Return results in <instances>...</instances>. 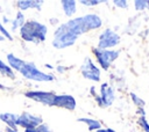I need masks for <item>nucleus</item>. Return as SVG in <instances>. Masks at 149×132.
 I'll use <instances>...</instances> for the list:
<instances>
[{
  "label": "nucleus",
  "instance_id": "6e6552de",
  "mask_svg": "<svg viewBox=\"0 0 149 132\" xmlns=\"http://www.w3.org/2000/svg\"><path fill=\"white\" fill-rule=\"evenodd\" d=\"M80 73L87 80H91L94 82L100 80V69L94 65V63L88 57L84 59V63L80 66Z\"/></svg>",
  "mask_w": 149,
  "mask_h": 132
},
{
  "label": "nucleus",
  "instance_id": "20e7f679",
  "mask_svg": "<svg viewBox=\"0 0 149 132\" xmlns=\"http://www.w3.org/2000/svg\"><path fill=\"white\" fill-rule=\"evenodd\" d=\"M92 52L95 56L98 64L100 65V67L104 71H107L111 67V65L113 64V61L120 54V51H118V50H101L98 47H93Z\"/></svg>",
  "mask_w": 149,
  "mask_h": 132
},
{
  "label": "nucleus",
  "instance_id": "cd10ccee",
  "mask_svg": "<svg viewBox=\"0 0 149 132\" xmlns=\"http://www.w3.org/2000/svg\"><path fill=\"white\" fill-rule=\"evenodd\" d=\"M6 132H17L16 130H12V129H9V127H7L6 129Z\"/></svg>",
  "mask_w": 149,
  "mask_h": 132
},
{
  "label": "nucleus",
  "instance_id": "a211bd4d",
  "mask_svg": "<svg viewBox=\"0 0 149 132\" xmlns=\"http://www.w3.org/2000/svg\"><path fill=\"white\" fill-rule=\"evenodd\" d=\"M130 97H132V101H133V103L137 107V109L139 108H144V105H146V102L141 98V97H139L135 93H130Z\"/></svg>",
  "mask_w": 149,
  "mask_h": 132
},
{
  "label": "nucleus",
  "instance_id": "b1692460",
  "mask_svg": "<svg viewBox=\"0 0 149 132\" xmlns=\"http://www.w3.org/2000/svg\"><path fill=\"white\" fill-rule=\"evenodd\" d=\"M36 129H37L38 132H52V131L50 130V127H49L47 124H41V125H38Z\"/></svg>",
  "mask_w": 149,
  "mask_h": 132
},
{
  "label": "nucleus",
  "instance_id": "6ab92c4d",
  "mask_svg": "<svg viewBox=\"0 0 149 132\" xmlns=\"http://www.w3.org/2000/svg\"><path fill=\"white\" fill-rule=\"evenodd\" d=\"M137 124L141 126V129L144 132H149V123H148L146 116H140L139 119H137Z\"/></svg>",
  "mask_w": 149,
  "mask_h": 132
},
{
  "label": "nucleus",
  "instance_id": "f257e3e1",
  "mask_svg": "<svg viewBox=\"0 0 149 132\" xmlns=\"http://www.w3.org/2000/svg\"><path fill=\"white\" fill-rule=\"evenodd\" d=\"M101 24H102V21L98 15L85 14L83 16L71 19L70 21L61 24L55 31L68 32V34H71L76 37H79L80 35H83L87 31L95 30V29L100 28Z\"/></svg>",
  "mask_w": 149,
  "mask_h": 132
},
{
  "label": "nucleus",
  "instance_id": "c85d7f7f",
  "mask_svg": "<svg viewBox=\"0 0 149 132\" xmlns=\"http://www.w3.org/2000/svg\"><path fill=\"white\" fill-rule=\"evenodd\" d=\"M45 66H47V67H48V68H51V69H52V68H54V67H52V66H51V65H49V64H47V65H45Z\"/></svg>",
  "mask_w": 149,
  "mask_h": 132
},
{
  "label": "nucleus",
  "instance_id": "412c9836",
  "mask_svg": "<svg viewBox=\"0 0 149 132\" xmlns=\"http://www.w3.org/2000/svg\"><path fill=\"white\" fill-rule=\"evenodd\" d=\"M79 2L81 5H85V6L91 7V6H97V5H99V3L104 2V1L102 0H80Z\"/></svg>",
  "mask_w": 149,
  "mask_h": 132
},
{
  "label": "nucleus",
  "instance_id": "9b49d317",
  "mask_svg": "<svg viewBox=\"0 0 149 132\" xmlns=\"http://www.w3.org/2000/svg\"><path fill=\"white\" fill-rule=\"evenodd\" d=\"M42 5H43L42 0H20V1H16V7L20 9V12L27 10L30 8L41 10Z\"/></svg>",
  "mask_w": 149,
  "mask_h": 132
},
{
  "label": "nucleus",
  "instance_id": "393cba45",
  "mask_svg": "<svg viewBox=\"0 0 149 132\" xmlns=\"http://www.w3.org/2000/svg\"><path fill=\"white\" fill-rule=\"evenodd\" d=\"M94 132H115L113 129H100V130H97Z\"/></svg>",
  "mask_w": 149,
  "mask_h": 132
},
{
  "label": "nucleus",
  "instance_id": "423d86ee",
  "mask_svg": "<svg viewBox=\"0 0 149 132\" xmlns=\"http://www.w3.org/2000/svg\"><path fill=\"white\" fill-rule=\"evenodd\" d=\"M115 100V93H114V89L107 83V82H104L101 83L100 86V95H95V102L98 103L99 107L101 108H106V107H109L113 104Z\"/></svg>",
  "mask_w": 149,
  "mask_h": 132
},
{
  "label": "nucleus",
  "instance_id": "f8f14e48",
  "mask_svg": "<svg viewBox=\"0 0 149 132\" xmlns=\"http://www.w3.org/2000/svg\"><path fill=\"white\" fill-rule=\"evenodd\" d=\"M17 119H19V116L15 115V113H10V112H2L0 113V120L3 122L5 124H7L9 129L12 130H16L17 127Z\"/></svg>",
  "mask_w": 149,
  "mask_h": 132
},
{
  "label": "nucleus",
  "instance_id": "5701e85b",
  "mask_svg": "<svg viewBox=\"0 0 149 132\" xmlns=\"http://www.w3.org/2000/svg\"><path fill=\"white\" fill-rule=\"evenodd\" d=\"M113 3L115 7H119V8H127L128 7V1H126V0H114Z\"/></svg>",
  "mask_w": 149,
  "mask_h": 132
},
{
  "label": "nucleus",
  "instance_id": "7ed1b4c3",
  "mask_svg": "<svg viewBox=\"0 0 149 132\" xmlns=\"http://www.w3.org/2000/svg\"><path fill=\"white\" fill-rule=\"evenodd\" d=\"M20 73L26 79L31 80V81H38V82H49V81H54V79H55V76L52 74H48V73L40 71L36 67V65L30 61L24 63V65L20 69Z\"/></svg>",
  "mask_w": 149,
  "mask_h": 132
},
{
  "label": "nucleus",
  "instance_id": "4468645a",
  "mask_svg": "<svg viewBox=\"0 0 149 132\" xmlns=\"http://www.w3.org/2000/svg\"><path fill=\"white\" fill-rule=\"evenodd\" d=\"M61 5L65 16H72L77 10V2L74 0H62Z\"/></svg>",
  "mask_w": 149,
  "mask_h": 132
},
{
  "label": "nucleus",
  "instance_id": "473e14b6",
  "mask_svg": "<svg viewBox=\"0 0 149 132\" xmlns=\"http://www.w3.org/2000/svg\"><path fill=\"white\" fill-rule=\"evenodd\" d=\"M1 41H5V37H2V36L0 35V42H1Z\"/></svg>",
  "mask_w": 149,
  "mask_h": 132
},
{
  "label": "nucleus",
  "instance_id": "dca6fc26",
  "mask_svg": "<svg viewBox=\"0 0 149 132\" xmlns=\"http://www.w3.org/2000/svg\"><path fill=\"white\" fill-rule=\"evenodd\" d=\"M24 23H26V20H24V15H23V13H22V12H17L15 19L12 21V30H13V31L17 30V29L21 28Z\"/></svg>",
  "mask_w": 149,
  "mask_h": 132
},
{
  "label": "nucleus",
  "instance_id": "1a4fd4ad",
  "mask_svg": "<svg viewBox=\"0 0 149 132\" xmlns=\"http://www.w3.org/2000/svg\"><path fill=\"white\" fill-rule=\"evenodd\" d=\"M41 124H43L42 117L31 115L29 112H22L19 116V119H17V126H21L24 130H27V129H36Z\"/></svg>",
  "mask_w": 149,
  "mask_h": 132
},
{
  "label": "nucleus",
  "instance_id": "7c9ffc66",
  "mask_svg": "<svg viewBox=\"0 0 149 132\" xmlns=\"http://www.w3.org/2000/svg\"><path fill=\"white\" fill-rule=\"evenodd\" d=\"M3 22H5V23L8 22V19H7V17H3Z\"/></svg>",
  "mask_w": 149,
  "mask_h": 132
},
{
  "label": "nucleus",
  "instance_id": "9d476101",
  "mask_svg": "<svg viewBox=\"0 0 149 132\" xmlns=\"http://www.w3.org/2000/svg\"><path fill=\"white\" fill-rule=\"evenodd\" d=\"M54 107H58V108H63L66 110H74L76 108V100L73 96L71 95H56L55 97V102H54Z\"/></svg>",
  "mask_w": 149,
  "mask_h": 132
},
{
  "label": "nucleus",
  "instance_id": "0eeeda50",
  "mask_svg": "<svg viewBox=\"0 0 149 132\" xmlns=\"http://www.w3.org/2000/svg\"><path fill=\"white\" fill-rule=\"evenodd\" d=\"M24 96L27 98H30L33 101H36L38 103L54 107L56 94L52 91H41V90H29L24 93Z\"/></svg>",
  "mask_w": 149,
  "mask_h": 132
},
{
  "label": "nucleus",
  "instance_id": "f03ea898",
  "mask_svg": "<svg viewBox=\"0 0 149 132\" xmlns=\"http://www.w3.org/2000/svg\"><path fill=\"white\" fill-rule=\"evenodd\" d=\"M48 28L45 24L30 20L27 21L21 28H20V36L26 42H33V43H41L44 42L47 38Z\"/></svg>",
  "mask_w": 149,
  "mask_h": 132
},
{
  "label": "nucleus",
  "instance_id": "f3484780",
  "mask_svg": "<svg viewBox=\"0 0 149 132\" xmlns=\"http://www.w3.org/2000/svg\"><path fill=\"white\" fill-rule=\"evenodd\" d=\"M0 73L2 74V75H5V76H8V78H15V74H14V71L7 65V64H5V61H2L1 59H0Z\"/></svg>",
  "mask_w": 149,
  "mask_h": 132
},
{
  "label": "nucleus",
  "instance_id": "39448f33",
  "mask_svg": "<svg viewBox=\"0 0 149 132\" xmlns=\"http://www.w3.org/2000/svg\"><path fill=\"white\" fill-rule=\"evenodd\" d=\"M120 43V36L112 29H105L99 35L98 41V49L101 50H109Z\"/></svg>",
  "mask_w": 149,
  "mask_h": 132
},
{
  "label": "nucleus",
  "instance_id": "2f4dec72",
  "mask_svg": "<svg viewBox=\"0 0 149 132\" xmlns=\"http://www.w3.org/2000/svg\"><path fill=\"white\" fill-rule=\"evenodd\" d=\"M147 9H149V0H147Z\"/></svg>",
  "mask_w": 149,
  "mask_h": 132
},
{
  "label": "nucleus",
  "instance_id": "4be33fe9",
  "mask_svg": "<svg viewBox=\"0 0 149 132\" xmlns=\"http://www.w3.org/2000/svg\"><path fill=\"white\" fill-rule=\"evenodd\" d=\"M0 32L2 34V37H5V38H7V39H9V41H12L13 39V37H12V35L8 32V30L5 28V25L0 22Z\"/></svg>",
  "mask_w": 149,
  "mask_h": 132
},
{
  "label": "nucleus",
  "instance_id": "ddd939ff",
  "mask_svg": "<svg viewBox=\"0 0 149 132\" xmlns=\"http://www.w3.org/2000/svg\"><path fill=\"white\" fill-rule=\"evenodd\" d=\"M7 61H8V66L14 71H17V72H20V69L22 68V66L24 65V60H22V59H20V58H17L16 56H14L13 53H8L7 54Z\"/></svg>",
  "mask_w": 149,
  "mask_h": 132
},
{
  "label": "nucleus",
  "instance_id": "a878e982",
  "mask_svg": "<svg viewBox=\"0 0 149 132\" xmlns=\"http://www.w3.org/2000/svg\"><path fill=\"white\" fill-rule=\"evenodd\" d=\"M24 132H38V131H37V129H27V130H24Z\"/></svg>",
  "mask_w": 149,
  "mask_h": 132
},
{
  "label": "nucleus",
  "instance_id": "aec40b11",
  "mask_svg": "<svg viewBox=\"0 0 149 132\" xmlns=\"http://www.w3.org/2000/svg\"><path fill=\"white\" fill-rule=\"evenodd\" d=\"M134 8L136 10H144L147 9V0H135Z\"/></svg>",
  "mask_w": 149,
  "mask_h": 132
},
{
  "label": "nucleus",
  "instance_id": "2eb2a0df",
  "mask_svg": "<svg viewBox=\"0 0 149 132\" xmlns=\"http://www.w3.org/2000/svg\"><path fill=\"white\" fill-rule=\"evenodd\" d=\"M77 122H80V123H85L88 127V131H97V130H100L101 129V123L97 119H93V118H88V117H80L77 119Z\"/></svg>",
  "mask_w": 149,
  "mask_h": 132
},
{
  "label": "nucleus",
  "instance_id": "c756f323",
  "mask_svg": "<svg viewBox=\"0 0 149 132\" xmlns=\"http://www.w3.org/2000/svg\"><path fill=\"white\" fill-rule=\"evenodd\" d=\"M0 89H6V87H5L3 85H1V83H0Z\"/></svg>",
  "mask_w": 149,
  "mask_h": 132
},
{
  "label": "nucleus",
  "instance_id": "bb28decb",
  "mask_svg": "<svg viewBox=\"0 0 149 132\" xmlns=\"http://www.w3.org/2000/svg\"><path fill=\"white\" fill-rule=\"evenodd\" d=\"M64 69H65L64 67H61V66H58V67H57V71H58L59 73H63V72H64Z\"/></svg>",
  "mask_w": 149,
  "mask_h": 132
}]
</instances>
